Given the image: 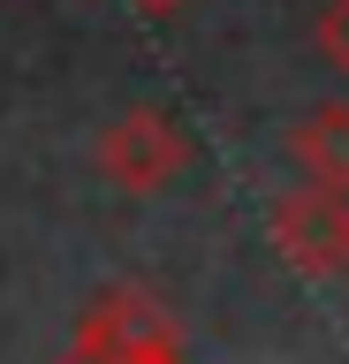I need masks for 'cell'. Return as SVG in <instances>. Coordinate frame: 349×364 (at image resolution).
Listing matches in <instances>:
<instances>
[{
	"mask_svg": "<svg viewBox=\"0 0 349 364\" xmlns=\"http://www.w3.org/2000/svg\"><path fill=\"white\" fill-rule=\"evenodd\" d=\"M319 53L349 76V0H326L319 8Z\"/></svg>",
	"mask_w": 349,
	"mask_h": 364,
	"instance_id": "5b68a950",
	"label": "cell"
},
{
	"mask_svg": "<svg viewBox=\"0 0 349 364\" xmlns=\"http://www.w3.org/2000/svg\"><path fill=\"white\" fill-rule=\"evenodd\" d=\"M99 175L114 182V190H129V198H152L160 182L183 175V159H190V136L167 122L160 107H129L114 114L107 129H99Z\"/></svg>",
	"mask_w": 349,
	"mask_h": 364,
	"instance_id": "7a4b0ae2",
	"label": "cell"
},
{
	"mask_svg": "<svg viewBox=\"0 0 349 364\" xmlns=\"http://www.w3.org/2000/svg\"><path fill=\"white\" fill-rule=\"evenodd\" d=\"M266 228H274V250L304 273V281H334V273H349V205H342V190L304 182V190L274 198Z\"/></svg>",
	"mask_w": 349,
	"mask_h": 364,
	"instance_id": "6da1fadb",
	"label": "cell"
},
{
	"mask_svg": "<svg viewBox=\"0 0 349 364\" xmlns=\"http://www.w3.org/2000/svg\"><path fill=\"white\" fill-rule=\"evenodd\" d=\"M144 16H175V8H183V0H137Z\"/></svg>",
	"mask_w": 349,
	"mask_h": 364,
	"instance_id": "ba28073f",
	"label": "cell"
},
{
	"mask_svg": "<svg viewBox=\"0 0 349 364\" xmlns=\"http://www.w3.org/2000/svg\"><path fill=\"white\" fill-rule=\"evenodd\" d=\"M289 152L311 182L326 190H349V99H326V107L296 114V129H289Z\"/></svg>",
	"mask_w": 349,
	"mask_h": 364,
	"instance_id": "277c9868",
	"label": "cell"
},
{
	"mask_svg": "<svg viewBox=\"0 0 349 364\" xmlns=\"http://www.w3.org/2000/svg\"><path fill=\"white\" fill-rule=\"evenodd\" d=\"M53 364H114V357H107V349H92V341H69Z\"/></svg>",
	"mask_w": 349,
	"mask_h": 364,
	"instance_id": "8992f818",
	"label": "cell"
},
{
	"mask_svg": "<svg viewBox=\"0 0 349 364\" xmlns=\"http://www.w3.org/2000/svg\"><path fill=\"white\" fill-rule=\"evenodd\" d=\"M114 364H190V357H183V341H175V349H137V357H114Z\"/></svg>",
	"mask_w": 349,
	"mask_h": 364,
	"instance_id": "52a82bcc",
	"label": "cell"
},
{
	"mask_svg": "<svg viewBox=\"0 0 349 364\" xmlns=\"http://www.w3.org/2000/svg\"><path fill=\"white\" fill-rule=\"evenodd\" d=\"M76 341H92L107 357H137V349H175V311L152 289H107L92 311L76 318Z\"/></svg>",
	"mask_w": 349,
	"mask_h": 364,
	"instance_id": "3957f363",
	"label": "cell"
}]
</instances>
